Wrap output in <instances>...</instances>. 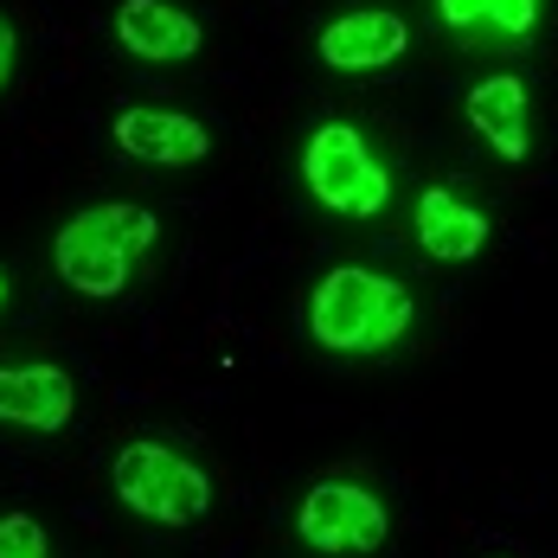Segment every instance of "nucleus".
Returning a JSON list of instances; mask_svg holds the SVG:
<instances>
[{"label": "nucleus", "instance_id": "f8f14e48", "mask_svg": "<svg viewBox=\"0 0 558 558\" xmlns=\"http://www.w3.org/2000/svg\"><path fill=\"white\" fill-rule=\"evenodd\" d=\"M437 13L462 39H526L539 26V0H437Z\"/></svg>", "mask_w": 558, "mask_h": 558}, {"label": "nucleus", "instance_id": "39448f33", "mask_svg": "<svg viewBox=\"0 0 558 558\" xmlns=\"http://www.w3.org/2000/svg\"><path fill=\"white\" fill-rule=\"evenodd\" d=\"M295 539L322 558H366L391 539V513L366 482H353V475H322L315 488H302Z\"/></svg>", "mask_w": 558, "mask_h": 558}, {"label": "nucleus", "instance_id": "4468645a", "mask_svg": "<svg viewBox=\"0 0 558 558\" xmlns=\"http://www.w3.org/2000/svg\"><path fill=\"white\" fill-rule=\"evenodd\" d=\"M13 52H20V33H13V20L0 13V90H7V77H13Z\"/></svg>", "mask_w": 558, "mask_h": 558}, {"label": "nucleus", "instance_id": "9d476101", "mask_svg": "<svg viewBox=\"0 0 558 558\" xmlns=\"http://www.w3.org/2000/svg\"><path fill=\"white\" fill-rule=\"evenodd\" d=\"M417 244L437 264H469L488 244V213L469 206V199H456L449 186H424L417 193Z\"/></svg>", "mask_w": 558, "mask_h": 558}, {"label": "nucleus", "instance_id": "6e6552de", "mask_svg": "<svg viewBox=\"0 0 558 558\" xmlns=\"http://www.w3.org/2000/svg\"><path fill=\"white\" fill-rule=\"evenodd\" d=\"M110 33L122 52L148 58V64H186V58H199V39H206L199 20L173 0H122Z\"/></svg>", "mask_w": 558, "mask_h": 558}, {"label": "nucleus", "instance_id": "0eeeda50", "mask_svg": "<svg viewBox=\"0 0 558 558\" xmlns=\"http://www.w3.org/2000/svg\"><path fill=\"white\" fill-rule=\"evenodd\" d=\"M411 46V26L386 13V7H353V13H335L315 39V52L328 71H386L398 64Z\"/></svg>", "mask_w": 558, "mask_h": 558}, {"label": "nucleus", "instance_id": "7ed1b4c3", "mask_svg": "<svg viewBox=\"0 0 558 558\" xmlns=\"http://www.w3.org/2000/svg\"><path fill=\"white\" fill-rule=\"evenodd\" d=\"M110 488L129 513L161 520V526H193L213 507V475L193 456H180L173 444H161V437H135V444L116 449Z\"/></svg>", "mask_w": 558, "mask_h": 558}, {"label": "nucleus", "instance_id": "ddd939ff", "mask_svg": "<svg viewBox=\"0 0 558 558\" xmlns=\"http://www.w3.org/2000/svg\"><path fill=\"white\" fill-rule=\"evenodd\" d=\"M0 558H52V539L33 513H0Z\"/></svg>", "mask_w": 558, "mask_h": 558}, {"label": "nucleus", "instance_id": "f03ea898", "mask_svg": "<svg viewBox=\"0 0 558 558\" xmlns=\"http://www.w3.org/2000/svg\"><path fill=\"white\" fill-rule=\"evenodd\" d=\"M155 238H161V225H155L148 206L104 199V206H84V213H71V219L58 225L52 264H58V277L71 282L77 295L110 302V295L129 289L135 257H148V251H155Z\"/></svg>", "mask_w": 558, "mask_h": 558}, {"label": "nucleus", "instance_id": "20e7f679", "mask_svg": "<svg viewBox=\"0 0 558 558\" xmlns=\"http://www.w3.org/2000/svg\"><path fill=\"white\" fill-rule=\"evenodd\" d=\"M302 186L328 213H347V219H373V213H386V199H391L386 161L373 155L366 129H353V122L308 129V142H302Z\"/></svg>", "mask_w": 558, "mask_h": 558}, {"label": "nucleus", "instance_id": "f257e3e1", "mask_svg": "<svg viewBox=\"0 0 558 558\" xmlns=\"http://www.w3.org/2000/svg\"><path fill=\"white\" fill-rule=\"evenodd\" d=\"M411 322H417L411 289L386 270H366V264H335L308 289V335L328 353H353V360L391 353L411 335Z\"/></svg>", "mask_w": 558, "mask_h": 558}, {"label": "nucleus", "instance_id": "1a4fd4ad", "mask_svg": "<svg viewBox=\"0 0 558 558\" xmlns=\"http://www.w3.org/2000/svg\"><path fill=\"white\" fill-rule=\"evenodd\" d=\"M77 411L64 366H0V424H20V430H64Z\"/></svg>", "mask_w": 558, "mask_h": 558}, {"label": "nucleus", "instance_id": "423d86ee", "mask_svg": "<svg viewBox=\"0 0 558 558\" xmlns=\"http://www.w3.org/2000/svg\"><path fill=\"white\" fill-rule=\"evenodd\" d=\"M110 135H116V148H122L129 161H148V168H193V161L213 155V129H206L199 116H186V110L129 104V110H116Z\"/></svg>", "mask_w": 558, "mask_h": 558}, {"label": "nucleus", "instance_id": "2eb2a0df", "mask_svg": "<svg viewBox=\"0 0 558 558\" xmlns=\"http://www.w3.org/2000/svg\"><path fill=\"white\" fill-rule=\"evenodd\" d=\"M0 302H7V277H0Z\"/></svg>", "mask_w": 558, "mask_h": 558}, {"label": "nucleus", "instance_id": "9b49d317", "mask_svg": "<svg viewBox=\"0 0 558 558\" xmlns=\"http://www.w3.org/2000/svg\"><path fill=\"white\" fill-rule=\"evenodd\" d=\"M462 110H469V129L501 161H526V148H533V135H526V77H482Z\"/></svg>", "mask_w": 558, "mask_h": 558}]
</instances>
